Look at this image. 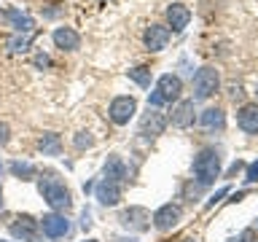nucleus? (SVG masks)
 <instances>
[{"label":"nucleus","mask_w":258,"mask_h":242,"mask_svg":"<svg viewBox=\"0 0 258 242\" xmlns=\"http://www.w3.org/2000/svg\"><path fill=\"white\" fill-rule=\"evenodd\" d=\"M86 242H100V239H86Z\"/></svg>","instance_id":"obj_32"},{"label":"nucleus","mask_w":258,"mask_h":242,"mask_svg":"<svg viewBox=\"0 0 258 242\" xmlns=\"http://www.w3.org/2000/svg\"><path fill=\"white\" fill-rule=\"evenodd\" d=\"M218 89H221V76L215 68H199L194 76V100H210Z\"/></svg>","instance_id":"obj_3"},{"label":"nucleus","mask_w":258,"mask_h":242,"mask_svg":"<svg viewBox=\"0 0 258 242\" xmlns=\"http://www.w3.org/2000/svg\"><path fill=\"white\" fill-rule=\"evenodd\" d=\"M245 180H247V183H258V159L253 161V164H247V169H245Z\"/></svg>","instance_id":"obj_26"},{"label":"nucleus","mask_w":258,"mask_h":242,"mask_svg":"<svg viewBox=\"0 0 258 242\" xmlns=\"http://www.w3.org/2000/svg\"><path fill=\"white\" fill-rule=\"evenodd\" d=\"M38 191H40V197L46 199V205L51 207V210H70V205H73V197H70L68 186H64L54 172L40 175Z\"/></svg>","instance_id":"obj_2"},{"label":"nucleus","mask_w":258,"mask_h":242,"mask_svg":"<svg viewBox=\"0 0 258 242\" xmlns=\"http://www.w3.org/2000/svg\"><path fill=\"white\" fill-rule=\"evenodd\" d=\"M185 242H191V239H185Z\"/></svg>","instance_id":"obj_34"},{"label":"nucleus","mask_w":258,"mask_h":242,"mask_svg":"<svg viewBox=\"0 0 258 242\" xmlns=\"http://www.w3.org/2000/svg\"><path fill=\"white\" fill-rule=\"evenodd\" d=\"M35 65H38V68H48V65H51V59H48L46 54H38V56H35Z\"/></svg>","instance_id":"obj_29"},{"label":"nucleus","mask_w":258,"mask_h":242,"mask_svg":"<svg viewBox=\"0 0 258 242\" xmlns=\"http://www.w3.org/2000/svg\"><path fill=\"white\" fill-rule=\"evenodd\" d=\"M38 226H40V231H43L46 237H51V239H59V237H64V234L70 231V221H68L62 213H48V215H43V218L38 221Z\"/></svg>","instance_id":"obj_6"},{"label":"nucleus","mask_w":258,"mask_h":242,"mask_svg":"<svg viewBox=\"0 0 258 242\" xmlns=\"http://www.w3.org/2000/svg\"><path fill=\"white\" fill-rule=\"evenodd\" d=\"M231 242H250V231H245V234H239V239H231Z\"/></svg>","instance_id":"obj_30"},{"label":"nucleus","mask_w":258,"mask_h":242,"mask_svg":"<svg viewBox=\"0 0 258 242\" xmlns=\"http://www.w3.org/2000/svg\"><path fill=\"white\" fill-rule=\"evenodd\" d=\"M135 113H137V100H135V97H126V94L113 97V102H110V108H108L110 121H113V124H118V127L129 124V118H132Z\"/></svg>","instance_id":"obj_4"},{"label":"nucleus","mask_w":258,"mask_h":242,"mask_svg":"<svg viewBox=\"0 0 258 242\" xmlns=\"http://www.w3.org/2000/svg\"><path fill=\"white\" fill-rule=\"evenodd\" d=\"M237 127L245 135H258V105H242L237 110Z\"/></svg>","instance_id":"obj_13"},{"label":"nucleus","mask_w":258,"mask_h":242,"mask_svg":"<svg viewBox=\"0 0 258 242\" xmlns=\"http://www.w3.org/2000/svg\"><path fill=\"white\" fill-rule=\"evenodd\" d=\"M8 140H11V129H8V124H0V145H6Z\"/></svg>","instance_id":"obj_28"},{"label":"nucleus","mask_w":258,"mask_h":242,"mask_svg":"<svg viewBox=\"0 0 258 242\" xmlns=\"http://www.w3.org/2000/svg\"><path fill=\"white\" fill-rule=\"evenodd\" d=\"M180 215H183L180 205H172V202H169V205H161L156 213H153V226H156L159 231H169L180 223Z\"/></svg>","instance_id":"obj_7"},{"label":"nucleus","mask_w":258,"mask_h":242,"mask_svg":"<svg viewBox=\"0 0 258 242\" xmlns=\"http://www.w3.org/2000/svg\"><path fill=\"white\" fill-rule=\"evenodd\" d=\"M0 205H3V186H0Z\"/></svg>","instance_id":"obj_31"},{"label":"nucleus","mask_w":258,"mask_h":242,"mask_svg":"<svg viewBox=\"0 0 258 242\" xmlns=\"http://www.w3.org/2000/svg\"><path fill=\"white\" fill-rule=\"evenodd\" d=\"M51 38H54L56 48H62V51H76L81 46V35L73 27H56Z\"/></svg>","instance_id":"obj_16"},{"label":"nucleus","mask_w":258,"mask_h":242,"mask_svg":"<svg viewBox=\"0 0 258 242\" xmlns=\"http://www.w3.org/2000/svg\"><path fill=\"white\" fill-rule=\"evenodd\" d=\"M32 43V32H27V35H22V38H11L8 40V48H11L14 54H22V51H27Z\"/></svg>","instance_id":"obj_23"},{"label":"nucleus","mask_w":258,"mask_h":242,"mask_svg":"<svg viewBox=\"0 0 258 242\" xmlns=\"http://www.w3.org/2000/svg\"><path fill=\"white\" fill-rule=\"evenodd\" d=\"M167 22H169V27H172L175 32H183L185 27H188V22H191V11L183 3H172L167 8Z\"/></svg>","instance_id":"obj_15"},{"label":"nucleus","mask_w":258,"mask_h":242,"mask_svg":"<svg viewBox=\"0 0 258 242\" xmlns=\"http://www.w3.org/2000/svg\"><path fill=\"white\" fill-rule=\"evenodd\" d=\"M126 76L132 78L137 86H143V89L151 86V70L148 68H132V70H126Z\"/></svg>","instance_id":"obj_22"},{"label":"nucleus","mask_w":258,"mask_h":242,"mask_svg":"<svg viewBox=\"0 0 258 242\" xmlns=\"http://www.w3.org/2000/svg\"><path fill=\"white\" fill-rule=\"evenodd\" d=\"M255 94H258V89H255Z\"/></svg>","instance_id":"obj_35"},{"label":"nucleus","mask_w":258,"mask_h":242,"mask_svg":"<svg viewBox=\"0 0 258 242\" xmlns=\"http://www.w3.org/2000/svg\"><path fill=\"white\" fill-rule=\"evenodd\" d=\"M121 226H124V229H132V231H145L151 226V213L145 207H129V210H124V213H121Z\"/></svg>","instance_id":"obj_8"},{"label":"nucleus","mask_w":258,"mask_h":242,"mask_svg":"<svg viewBox=\"0 0 258 242\" xmlns=\"http://www.w3.org/2000/svg\"><path fill=\"white\" fill-rule=\"evenodd\" d=\"M6 22L11 24L16 32H24V35L32 32V27H35V22H32L24 11H19V8H8V11H6Z\"/></svg>","instance_id":"obj_18"},{"label":"nucleus","mask_w":258,"mask_h":242,"mask_svg":"<svg viewBox=\"0 0 258 242\" xmlns=\"http://www.w3.org/2000/svg\"><path fill=\"white\" fill-rule=\"evenodd\" d=\"M226 194H229V189H226V186H223V189H218V191L213 194V197H210V202H207V205H205V210H213V207L218 205V202H221V199L226 197Z\"/></svg>","instance_id":"obj_25"},{"label":"nucleus","mask_w":258,"mask_h":242,"mask_svg":"<svg viewBox=\"0 0 258 242\" xmlns=\"http://www.w3.org/2000/svg\"><path fill=\"white\" fill-rule=\"evenodd\" d=\"M172 124L180 127V129L194 124V100H180L172 108Z\"/></svg>","instance_id":"obj_17"},{"label":"nucleus","mask_w":258,"mask_h":242,"mask_svg":"<svg viewBox=\"0 0 258 242\" xmlns=\"http://www.w3.org/2000/svg\"><path fill=\"white\" fill-rule=\"evenodd\" d=\"M180 92H183V81L177 78V76H172V73H164V76L156 81V94L164 100V105L172 102V100H177V97H180Z\"/></svg>","instance_id":"obj_11"},{"label":"nucleus","mask_w":258,"mask_h":242,"mask_svg":"<svg viewBox=\"0 0 258 242\" xmlns=\"http://www.w3.org/2000/svg\"><path fill=\"white\" fill-rule=\"evenodd\" d=\"M8 229L16 239L22 242H38V234H40V226L32 215H16L11 223H8Z\"/></svg>","instance_id":"obj_5"},{"label":"nucleus","mask_w":258,"mask_h":242,"mask_svg":"<svg viewBox=\"0 0 258 242\" xmlns=\"http://www.w3.org/2000/svg\"><path fill=\"white\" fill-rule=\"evenodd\" d=\"M38 148L43 151V156H59V153H62V137H59V135H54V132L40 135Z\"/></svg>","instance_id":"obj_19"},{"label":"nucleus","mask_w":258,"mask_h":242,"mask_svg":"<svg viewBox=\"0 0 258 242\" xmlns=\"http://www.w3.org/2000/svg\"><path fill=\"white\" fill-rule=\"evenodd\" d=\"M126 175H129V169H126V164L121 161V156H108V161H105V169H102V177L105 180H110V183H121L124 186L126 183Z\"/></svg>","instance_id":"obj_14"},{"label":"nucleus","mask_w":258,"mask_h":242,"mask_svg":"<svg viewBox=\"0 0 258 242\" xmlns=\"http://www.w3.org/2000/svg\"><path fill=\"white\" fill-rule=\"evenodd\" d=\"M169 35H172V32H169V27H164V24H151L143 35L145 48H148V51H161V48L169 43Z\"/></svg>","instance_id":"obj_12"},{"label":"nucleus","mask_w":258,"mask_h":242,"mask_svg":"<svg viewBox=\"0 0 258 242\" xmlns=\"http://www.w3.org/2000/svg\"><path fill=\"white\" fill-rule=\"evenodd\" d=\"M229 89H231V92H229V97H231L234 102H237V100H242V97H245V89H242L239 84H231Z\"/></svg>","instance_id":"obj_27"},{"label":"nucleus","mask_w":258,"mask_h":242,"mask_svg":"<svg viewBox=\"0 0 258 242\" xmlns=\"http://www.w3.org/2000/svg\"><path fill=\"white\" fill-rule=\"evenodd\" d=\"M167 129V116L156 108H148V113L140 118V135L143 137H159Z\"/></svg>","instance_id":"obj_9"},{"label":"nucleus","mask_w":258,"mask_h":242,"mask_svg":"<svg viewBox=\"0 0 258 242\" xmlns=\"http://www.w3.org/2000/svg\"><path fill=\"white\" fill-rule=\"evenodd\" d=\"M92 145H94V137L89 135V132H78V135H76V148H78V151L92 148Z\"/></svg>","instance_id":"obj_24"},{"label":"nucleus","mask_w":258,"mask_h":242,"mask_svg":"<svg viewBox=\"0 0 258 242\" xmlns=\"http://www.w3.org/2000/svg\"><path fill=\"white\" fill-rule=\"evenodd\" d=\"M8 169H11V175L19 177V180H32V177L38 175L35 164H30V161H22V159L11 161V164H8Z\"/></svg>","instance_id":"obj_21"},{"label":"nucleus","mask_w":258,"mask_h":242,"mask_svg":"<svg viewBox=\"0 0 258 242\" xmlns=\"http://www.w3.org/2000/svg\"><path fill=\"white\" fill-rule=\"evenodd\" d=\"M218 175H221V153L215 148H202L194 156V180H197V186L207 189V186L215 183Z\"/></svg>","instance_id":"obj_1"},{"label":"nucleus","mask_w":258,"mask_h":242,"mask_svg":"<svg viewBox=\"0 0 258 242\" xmlns=\"http://www.w3.org/2000/svg\"><path fill=\"white\" fill-rule=\"evenodd\" d=\"M199 121H202V127H207V129H223V124H226V113L221 110V108H207L205 113L199 116Z\"/></svg>","instance_id":"obj_20"},{"label":"nucleus","mask_w":258,"mask_h":242,"mask_svg":"<svg viewBox=\"0 0 258 242\" xmlns=\"http://www.w3.org/2000/svg\"><path fill=\"white\" fill-rule=\"evenodd\" d=\"M0 172H3V164H0Z\"/></svg>","instance_id":"obj_33"},{"label":"nucleus","mask_w":258,"mask_h":242,"mask_svg":"<svg viewBox=\"0 0 258 242\" xmlns=\"http://www.w3.org/2000/svg\"><path fill=\"white\" fill-rule=\"evenodd\" d=\"M121 194H124V186H121V183H110V180H105V177L94 186V197H97V202H100L102 207L118 205Z\"/></svg>","instance_id":"obj_10"}]
</instances>
